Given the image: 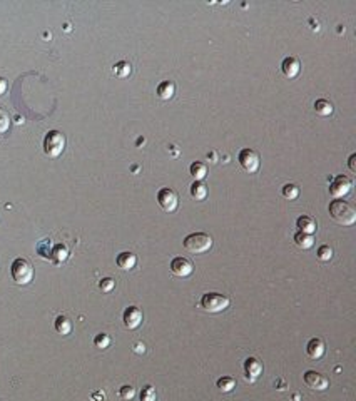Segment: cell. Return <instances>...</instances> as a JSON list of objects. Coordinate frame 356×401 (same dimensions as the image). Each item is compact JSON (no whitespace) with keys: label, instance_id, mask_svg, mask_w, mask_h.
Segmentation results:
<instances>
[{"label":"cell","instance_id":"cell-1","mask_svg":"<svg viewBox=\"0 0 356 401\" xmlns=\"http://www.w3.org/2000/svg\"><path fill=\"white\" fill-rule=\"evenodd\" d=\"M329 216L334 222L341 224V226H353L356 222V211L350 202L334 199L329 202Z\"/></svg>","mask_w":356,"mask_h":401},{"label":"cell","instance_id":"cell-2","mask_svg":"<svg viewBox=\"0 0 356 401\" xmlns=\"http://www.w3.org/2000/svg\"><path fill=\"white\" fill-rule=\"evenodd\" d=\"M10 274L17 284L25 286V284H29L34 279V266L25 257H17L10 266Z\"/></svg>","mask_w":356,"mask_h":401},{"label":"cell","instance_id":"cell-3","mask_svg":"<svg viewBox=\"0 0 356 401\" xmlns=\"http://www.w3.org/2000/svg\"><path fill=\"white\" fill-rule=\"evenodd\" d=\"M182 244L192 254H203L213 248V238L206 232H192L184 238Z\"/></svg>","mask_w":356,"mask_h":401},{"label":"cell","instance_id":"cell-4","mask_svg":"<svg viewBox=\"0 0 356 401\" xmlns=\"http://www.w3.org/2000/svg\"><path fill=\"white\" fill-rule=\"evenodd\" d=\"M66 136L61 131H49L44 137V152L49 157H59L66 149Z\"/></svg>","mask_w":356,"mask_h":401},{"label":"cell","instance_id":"cell-5","mask_svg":"<svg viewBox=\"0 0 356 401\" xmlns=\"http://www.w3.org/2000/svg\"><path fill=\"white\" fill-rule=\"evenodd\" d=\"M201 308L208 313H221L229 308V297L221 292H206L201 297Z\"/></svg>","mask_w":356,"mask_h":401},{"label":"cell","instance_id":"cell-6","mask_svg":"<svg viewBox=\"0 0 356 401\" xmlns=\"http://www.w3.org/2000/svg\"><path fill=\"white\" fill-rule=\"evenodd\" d=\"M353 189V181H351L348 176H336V178L331 179L329 182V194L334 197V199H341V197L348 196Z\"/></svg>","mask_w":356,"mask_h":401},{"label":"cell","instance_id":"cell-7","mask_svg":"<svg viewBox=\"0 0 356 401\" xmlns=\"http://www.w3.org/2000/svg\"><path fill=\"white\" fill-rule=\"evenodd\" d=\"M239 164H241V167L246 172H249V174H254L256 171L259 169L261 166V157L259 154L256 152L254 149H249V147H244L241 149V152H239Z\"/></svg>","mask_w":356,"mask_h":401},{"label":"cell","instance_id":"cell-8","mask_svg":"<svg viewBox=\"0 0 356 401\" xmlns=\"http://www.w3.org/2000/svg\"><path fill=\"white\" fill-rule=\"evenodd\" d=\"M157 202L166 213H173V211L178 209L179 204V197L176 194L174 189L171 187H161L159 192H157Z\"/></svg>","mask_w":356,"mask_h":401},{"label":"cell","instance_id":"cell-9","mask_svg":"<svg viewBox=\"0 0 356 401\" xmlns=\"http://www.w3.org/2000/svg\"><path fill=\"white\" fill-rule=\"evenodd\" d=\"M303 379H304V383H306V386L311 388V390L324 391L326 388H329V379L326 378L324 374L315 371V369H310V371L304 373Z\"/></svg>","mask_w":356,"mask_h":401},{"label":"cell","instance_id":"cell-10","mask_svg":"<svg viewBox=\"0 0 356 401\" xmlns=\"http://www.w3.org/2000/svg\"><path fill=\"white\" fill-rule=\"evenodd\" d=\"M142 320H144V314L141 311V308H137V306H129V308H126V311L122 314L124 326H126L127 329H136V328H139L142 325Z\"/></svg>","mask_w":356,"mask_h":401},{"label":"cell","instance_id":"cell-11","mask_svg":"<svg viewBox=\"0 0 356 401\" xmlns=\"http://www.w3.org/2000/svg\"><path fill=\"white\" fill-rule=\"evenodd\" d=\"M171 271H173V274L179 276V278H186V276L192 274V271H194V264L187 259V257H182V256H178L174 257L173 261H171Z\"/></svg>","mask_w":356,"mask_h":401},{"label":"cell","instance_id":"cell-12","mask_svg":"<svg viewBox=\"0 0 356 401\" xmlns=\"http://www.w3.org/2000/svg\"><path fill=\"white\" fill-rule=\"evenodd\" d=\"M281 71H283V74H285V77L294 79V77L299 74V71H301V62H299V59L293 57V55H288V57L283 59Z\"/></svg>","mask_w":356,"mask_h":401},{"label":"cell","instance_id":"cell-13","mask_svg":"<svg viewBox=\"0 0 356 401\" xmlns=\"http://www.w3.org/2000/svg\"><path fill=\"white\" fill-rule=\"evenodd\" d=\"M306 353L311 360H320L326 353V344L321 338H311L306 344Z\"/></svg>","mask_w":356,"mask_h":401},{"label":"cell","instance_id":"cell-14","mask_svg":"<svg viewBox=\"0 0 356 401\" xmlns=\"http://www.w3.org/2000/svg\"><path fill=\"white\" fill-rule=\"evenodd\" d=\"M244 371H246L248 379H256L261 376L263 373V363L254 356H249L246 361H244Z\"/></svg>","mask_w":356,"mask_h":401},{"label":"cell","instance_id":"cell-15","mask_svg":"<svg viewBox=\"0 0 356 401\" xmlns=\"http://www.w3.org/2000/svg\"><path fill=\"white\" fill-rule=\"evenodd\" d=\"M296 226L299 227V231L306 232V234H315V232L318 231V222H316V219L308 214L299 216L298 221H296Z\"/></svg>","mask_w":356,"mask_h":401},{"label":"cell","instance_id":"cell-16","mask_svg":"<svg viewBox=\"0 0 356 401\" xmlns=\"http://www.w3.org/2000/svg\"><path fill=\"white\" fill-rule=\"evenodd\" d=\"M115 262H117V266L121 267L124 271H131L132 267L137 264V257L134 253L131 251H124L119 254L117 257H115Z\"/></svg>","mask_w":356,"mask_h":401},{"label":"cell","instance_id":"cell-17","mask_svg":"<svg viewBox=\"0 0 356 401\" xmlns=\"http://www.w3.org/2000/svg\"><path fill=\"white\" fill-rule=\"evenodd\" d=\"M156 92L162 101H169V99H173L176 94V84L173 80H162L161 84L157 85Z\"/></svg>","mask_w":356,"mask_h":401},{"label":"cell","instance_id":"cell-18","mask_svg":"<svg viewBox=\"0 0 356 401\" xmlns=\"http://www.w3.org/2000/svg\"><path fill=\"white\" fill-rule=\"evenodd\" d=\"M293 241L299 249H310L315 246V238H313V234H306V232H301V231L296 232Z\"/></svg>","mask_w":356,"mask_h":401},{"label":"cell","instance_id":"cell-19","mask_svg":"<svg viewBox=\"0 0 356 401\" xmlns=\"http://www.w3.org/2000/svg\"><path fill=\"white\" fill-rule=\"evenodd\" d=\"M54 328H55V331H57L59 334L67 336V334H71V331H72V321L69 320L67 316H64V314H61V316L55 318Z\"/></svg>","mask_w":356,"mask_h":401},{"label":"cell","instance_id":"cell-20","mask_svg":"<svg viewBox=\"0 0 356 401\" xmlns=\"http://www.w3.org/2000/svg\"><path fill=\"white\" fill-rule=\"evenodd\" d=\"M191 196L194 197L196 201L206 199V196H208V187H206L203 181H194V182L191 184Z\"/></svg>","mask_w":356,"mask_h":401},{"label":"cell","instance_id":"cell-21","mask_svg":"<svg viewBox=\"0 0 356 401\" xmlns=\"http://www.w3.org/2000/svg\"><path fill=\"white\" fill-rule=\"evenodd\" d=\"M315 110L316 114L321 115V117H326V115H331L334 107L329 101H326V99H318V101L315 102Z\"/></svg>","mask_w":356,"mask_h":401},{"label":"cell","instance_id":"cell-22","mask_svg":"<svg viewBox=\"0 0 356 401\" xmlns=\"http://www.w3.org/2000/svg\"><path fill=\"white\" fill-rule=\"evenodd\" d=\"M189 171H191V176L196 181H203L206 176H208V166H206L204 162H199V161L192 162L191 167H189Z\"/></svg>","mask_w":356,"mask_h":401},{"label":"cell","instance_id":"cell-23","mask_svg":"<svg viewBox=\"0 0 356 401\" xmlns=\"http://www.w3.org/2000/svg\"><path fill=\"white\" fill-rule=\"evenodd\" d=\"M112 72H114V74L117 75V77H121V79H124V77H129V75H131L132 67H131V64H129V62H126V60H119L117 64H114Z\"/></svg>","mask_w":356,"mask_h":401},{"label":"cell","instance_id":"cell-24","mask_svg":"<svg viewBox=\"0 0 356 401\" xmlns=\"http://www.w3.org/2000/svg\"><path fill=\"white\" fill-rule=\"evenodd\" d=\"M217 388H219V391L222 393H229V391H233L236 388V379L233 376H222L217 379Z\"/></svg>","mask_w":356,"mask_h":401},{"label":"cell","instance_id":"cell-25","mask_svg":"<svg viewBox=\"0 0 356 401\" xmlns=\"http://www.w3.org/2000/svg\"><path fill=\"white\" fill-rule=\"evenodd\" d=\"M333 254H334V251H333L331 246L323 244V246H320L318 251H316V257H318L321 262H328L333 259Z\"/></svg>","mask_w":356,"mask_h":401},{"label":"cell","instance_id":"cell-26","mask_svg":"<svg viewBox=\"0 0 356 401\" xmlns=\"http://www.w3.org/2000/svg\"><path fill=\"white\" fill-rule=\"evenodd\" d=\"M281 194H283V197H286V199H289V201H294L296 197L299 196V187L296 186V184H285V186H283V191H281Z\"/></svg>","mask_w":356,"mask_h":401},{"label":"cell","instance_id":"cell-27","mask_svg":"<svg viewBox=\"0 0 356 401\" xmlns=\"http://www.w3.org/2000/svg\"><path fill=\"white\" fill-rule=\"evenodd\" d=\"M67 256H69V249L66 248L64 244H57L54 248V251H52V257H54V261L55 262H62V261H66L67 259Z\"/></svg>","mask_w":356,"mask_h":401},{"label":"cell","instance_id":"cell-28","mask_svg":"<svg viewBox=\"0 0 356 401\" xmlns=\"http://www.w3.org/2000/svg\"><path fill=\"white\" fill-rule=\"evenodd\" d=\"M110 343H112V339H110V336L107 333H99L96 338H94V344H96V348H99V349L109 348Z\"/></svg>","mask_w":356,"mask_h":401},{"label":"cell","instance_id":"cell-29","mask_svg":"<svg viewBox=\"0 0 356 401\" xmlns=\"http://www.w3.org/2000/svg\"><path fill=\"white\" fill-rule=\"evenodd\" d=\"M157 398V393H156V388L152 385H147L142 388V391H141V401H156Z\"/></svg>","mask_w":356,"mask_h":401},{"label":"cell","instance_id":"cell-30","mask_svg":"<svg viewBox=\"0 0 356 401\" xmlns=\"http://www.w3.org/2000/svg\"><path fill=\"white\" fill-rule=\"evenodd\" d=\"M119 396H121L122 400L129 401L136 396V388L131 386V385H124L121 390H119Z\"/></svg>","mask_w":356,"mask_h":401},{"label":"cell","instance_id":"cell-31","mask_svg":"<svg viewBox=\"0 0 356 401\" xmlns=\"http://www.w3.org/2000/svg\"><path fill=\"white\" fill-rule=\"evenodd\" d=\"M99 288L104 292H110L115 288V281L112 278H102L101 281H99Z\"/></svg>","mask_w":356,"mask_h":401},{"label":"cell","instance_id":"cell-32","mask_svg":"<svg viewBox=\"0 0 356 401\" xmlns=\"http://www.w3.org/2000/svg\"><path fill=\"white\" fill-rule=\"evenodd\" d=\"M8 126H10V117H8L7 112L0 107V132H5Z\"/></svg>","mask_w":356,"mask_h":401},{"label":"cell","instance_id":"cell-33","mask_svg":"<svg viewBox=\"0 0 356 401\" xmlns=\"http://www.w3.org/2000/svg\"><path fill=\"white\" fill-rule=\"evenodd\" d=\"M7 87H8L7 79H5V77H0V96H2V94H5Z\"/></svg>","mask_w":356,"mask_h":401},{"label":"cell","instance_id":"cell-34","mask_svg":"<svg viewBox=\"0 0 356 401\" xmlns=\"http://www.w3.org/2000/svg\"><path fill=\"white\" fill-rule=\"evenodd\" d=\"M92 400H96V401H106V396H104V393L97 391V393H94V395H92Z\"/></svg>","mask_w":356,"mask_h":401},{"label":"cell","instance_id":"cell-35","mask_svg":"<svg viewBox=\"0 0 356 401\" xmlns=\"http://www.w3.org/2000/svg\"><path fill=\"white\" fill-rule=\"evenodd\" d=\"M134 351H136V353H144V351H145L144 343H137L136 346H134Z\"/></svg>","mask_w":356,"mask_h":401},{"label":"cell","instance_id":"cell-36","mask_svg":"<svg viewBox=\"0 0 356 401\" xmlns=\"http://www.w3.org/2000/svg\"><path fill=\"white\" fill-rule=\"evenodd\" d=\"M355 159H356V154H351V156H350V169L353 171V172L356 171V166H355Z\"/></svg>","mask_w":356,"mask_h":401}]
</instances>
